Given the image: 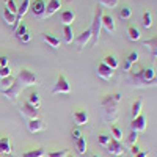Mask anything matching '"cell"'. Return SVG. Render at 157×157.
<instances>
[{
  "label": "cell",
  "instance_id": "obj_35",
  "mask_svg": "<svg viewBox=\"0 0 157 157\" xmlns=\"http://www.w3.org/2000/svg\"><path fill=\"white\" fill-rule=\"evenodd\" d=\"M130 16H132V10H130L129 6H123L120 10V17L121 19H129Z\"/></svg>",
  "mask_w": 157,
  "mask_h": 157
},
{
  "label": "cell",
  "instance_id": "obj_4",
  "mask_svg": "<svg viewBox=\"0 0 157 157\" xmlns=\"http://www.w3.org/2000/svg\"><path fill=\"white\" fill-rule=\"evenodd\" d=\"M17 80L21 82L22 86H33V85L38 83V77L30 69H21L19 75H17Z\"/></svg>",
  "mask_w": 157,
  "mask_h": 157
},
{
  "label": "cell",
  "instance_id": "obj_33",
  "mask_svg": "<svg viewBox=\"0 0 157 157\" xmlns=\"http://www.w3.org/2000/svg\"><path fill=\"white\" fill-rule=\"evenodd\" d=\"M29 33V30H27V25H25L24 22L22 24H19L17 25V29H16V36L19 38V39H22L25 35H27Z\"/></svg>",
  "mask_w": 157,
  "mask_h": 157
},
{
  "label": "cell",
  "instance_id": "obj_47",
  "mask_svg": "<svg viewBox=\"0 0 157 157\" xmlns=\"http://www.w3.org/2000/svg\"><path fill=\"white\" fill-rule=\"evenodd\" d=\"M91 157H101V155H98V154H94V155H91Z\"/></svg>",
  "mask_w": 157,
  "mask_h": 157
},
{
  "label": "cell",
  "instance_id": "obj_13",
  "mask_svg": "<svg viewBox=\"0 0 157 157\" xmlns=\"http://www.w3.org/2000/svg\"><path fill=\"white\" fill-rule=\"evenodd\" d=\"M91 38H93V35H91V30H90V29L85 30V32H82L80 35H78L77 39H75V43H77V46H78V50H82V49L90 43Z\"/></svg>",
  "mask_w": 157,
  "mask_h": 157
},
{
  "label": "cell",
  "instance_id": "obj_9",
  "mask_svg": "<svg viewBox=\"0 0 157 157\" xmlns=\"http://www.w3.org/2000/svg\"><path fill=\"white\" fill-rule=\"evenodd\" d=\"M105 148H107L109 154H112V155H121V154H124L123 143L118 141V140H110V143H109Z\"/></svg>",
  "mask_w": 157,
  "mask_h": 157
},
{
  "label": "cell",
  "instance_id": "obj_12",
  "mask_svg": "<svg viewBox=\"0 0 157 157\" xmlns=\"http://www.w3.org/2000/svg\"><path fill=\"white\" fill-rule=\"evenodd\" d=\"M21 113H22L24 116H27L29 120H35V118H38V115H39V110L35 109L33 105H30L29 102H25L24 105L21 107Z\"/></svg>",
  "mask_w": 157,
  "mask_h": 157
},
{
  "label": "cell",
  "instance_id": "obj_11",
  "mask_svg": "<svg viewBox=\"0 0 157 157\" xmlns=\"http://www.w3.org/2000/svg\"><path fill=\"white\" fill-rule=\"evenodd\" d=\"M137 61H138V52H137V50H132V52H130V54L123 60V69L129 72L130 69H132V64L137 63Z\"/></svg>",
  "mask_w": 157,
  "mask_h": 157
},
{
  "label": "cell",
  "instance_id": "obj_38",
  "mask_svg": "<svg viewBox=\"0 0 157 157\" xmlns=\"http://www.w3.org/2000/svg\"><path fill=\"white\" fill-rule=\"evenodd\" d=\"M5 3H6V8L11 11V13H17V5L14 3V0H5Z\"/></svg>",
  "mask_w": 157,
  "mask_h": 157
},
{
  "label": "cell",
  "instance_id": "obj_14",
  "mask_svg": "<svg viewBox=\"0 0 157 157\" xmlns=\"http://www.w3.org/2000/svg\"><path fill=\"white\" fill-rule=\"evenodd\" d=\"M72 120L77 126H85L88 123V112L86 110H75L72 113Z\"/></svg>",
  "mask_w": 157,
  "mask_h": 157
},
{
  "label": "cell",
  "instance_id": "obj_27",
  "mask_svg": "<svg viewBox=\"0 0 157 157\" xmlns=\"http://www.w3.org/2000/svg\"><path fill=\"white\" fill-rule=\"evenodd\" d=\"M27 102L30 104V105H33L35 109H38V110H39V107H41V98H39V94H38V93H35V91L29 94Z\"/></svg>",
  "mask_w": 157,
  "mask_h": 157
},
{
  "label": "cell",
  "instance_id": "obj_6",
  "mask_svg": "<svg viewBox=\"0 0 157 157\" xmlns=\"http://www.w3.org/2000/svg\"><path fill=\"white\" fill-rule=\"evenodd\" d=\"M22 85H21V82L17 80V78H16V80H14V83H13L10 88H6V90H2V93L10 99V101H13V102H14L16 99H17V96L21 94V91H22Z\"/></svg>",
  "mask_w": 157,
  "mask_h": 157
},
{
  "label": "cell",
  "instance_id": "obj_26",
  "mask_svg": "<svg viewBox=\"0 0 157 157\" xmlns=\"http://www.w3.org/2000/svg\"><path fill=\"white\" fill-rule=\"evenodd\" d=\"M102 63H105L107 66H109V68H112L113 71H115L118 66H120V61L116 60V57H115V55H105V57H104V60H102Z\"/></svg>",
  "mask_w": 157,
  "mask_h": 157
},
{
  "label": "cell",
  "instance_id": "obj_10",
  "mask_svg": "<svg viewBox=\"0 0 157 157\" xmlns=\"http://www.w3.org/2000/svg\"><path fill=\"white\" fill-rule=\"evenodd\" d=\"M130 127L135 132H143L146 129V116L145 115H138L137 118H134L132 123H130Z\"/></svg>",
  "mask_w": 157,
  "mask_h": 157
},
{
  "label": "cell",
  "instance_id": "obj_8",
  "mask_svg": "<svg viewBox=\"0 0 157 157\" xmlns=\"http://www.w3.org/2000/svg\"><path fill=\"white\" fill-rule=\"evenodd\" d=\"M96 72H98V75L101 77V78H105V80H110V78L115 75V71L112 69V68H109L105 63H99L98 64V68H96Z\"/></svg>",
  "mask_w": 157,
  "mask_h": 157
},
{
  "label": "cell",
  "instance_id": "obj_41",
  "mask_svg": "<svg viewBox=\"0 0 157 157\" xmlns=\"http://www.w3.org/2000/svg\"><path fill=\"white\" fill-rule=\"evenodd\" d=\"M137 140H138V132L132 130V132H130V135H129V143H130V145H135Z\"/></svg>",
  "mask_w": 157,
  "mask_h": 157
},
{
  "label": "cell",
  "instance_id": "obj_29",
  "mask_svg": "<svg viewBox=\"0 0 157 157\" xmlns=\"http://www.w3.org/2000/svg\"><path fill=\"white\" fill-rule=\"evenodd\" d=\"M75 149L78 154H85L86 152V138L85 137H80L78 140H75Z\"/></svg>",
  "mask_w": 157,
  "mask_h": 157
},
{
  "label": "cell",
  "instance_id": "obj_40",
  "mask_svg": "<svg viewBox=\"0 0 157 157\" xmlns=\"http://www.w3.org/2000/svg\"><path fill=\"white\" fill-rule=\"evenodd\" d=\"M8 75H11V68H10V66L0 68V80H2V78H5V77H8Z\"/></svg>",
  "mask_w": 157,
  "mask_h": 157
},
{
  "label": "cell",
  "instance_id": "obj_2",
  "mask_svg": "<svg viewBox=\"0 0 157 157\" xmlns=\"http://www.w3.org/2000/svg\"><path fill=\"white\" fill-rule=\"evenodd\" d=\"M132 80L135 86H154L157 85L155 72L152 68H143L137 74H132Z\"/></svg>",
  "mask_w": 157,
  "mask_h": 157
},
{
  "label": "cell",
  "instance_id": "obj_46",
  "mask_svg": "<svg viewBox=\"0 0 157 157\" xmlns=\"http://www.w3.org/2000/svg\"><path fill=\"white\" fill-rule=\"evenodd\" d=\"M66 157H75V155H72V154H71V152H69V154H68V155H66Z\"/></svg>",
  "mask_w": 157,
  "mask_h": 157
},
{
  "label": "cell",
  "instance_id": "obj_22",
  "mask_svg": "<svg viewBox=\"0 0 157 157\" xmlns=\"http://www.w3.org/2000/svg\"><path fill=\"white\" fill-rule=\"evenodd\" d=\"M141 109H143V99L134 101L132 107H130V115H132V120H134V118H137L138 115H141Z\"/></svg>",
  "mask_w": 157,
  "mask_h": 157
},
{
  "label": "cell",
  "instance_id": "obj_43",
  "mask_svg": "<svg viewBox=\"0 0 157 157\" xmlns=\"http://www.w3.org/2000/svg\"><path fill=\"white\" fill-rule=\"evenodd\" d=\"M140 151H141V149H140V146L137 145V143H135V145H132V148H130V152H132L134 155H135V154H138Z\"/></svg>",
  "mask_w": 157,
  "mask_h": 157
},
{
  "label": "cell",
  "instance_id": "obj_49",
  "mask_svg": "<svg viewBox=\"0 0 157 157\" xmlns=\"http://www.w3.org/2000/svg\"><path fill=\"white\" fill-rule=\"evenodd\" d=\"M0 68H2V66H0Z\"/></svg>",
  "mask_w": 157,
  "mask_h": 157
},
{
  "label": "cell",
  "instance_id": "obj_21",
  "mask_svg": "<svg viewBox=\"0 0 157 157\" xmlns=\"http://www.w3.org/2000/svg\"><path fill=\"white\" fill-rule=\"evenodd\" d=\"M3 19H5V22H6L8 25H11V27H16V29H17V24H16V14H14V13H11L8 8H5V10H3Z\"/></svg>",
  "mask_w": 157,
  "mask_h": 157
},
{
  "label": "cell",
  "instance_id": "obj_25",
  "mask_svg": "<svg viewBox=\"0 0 157 157\" xmlns=\"http://www.w3.org/2000/svg\"><path fill=\"white\" fill-rule=\"evenodd\" d=\"M127 36H129L130 41H138V39L141 38L140 30L135 27V25H129V27H127Z\"/></svg>",
  "mask_w": 157,
  "mask_h": 157
},
{
  "label": "cell",
  "instance_id": "obj_39",
  "mask_svg": "<svg viewBox=\"0 0 157 157\" xmlns=\"http://www.w3.org/2000/svg\"><path fill=\"white\" fill-rule=\"evenodd\" d=\"M101 5L104 6H107V8H115L118 5V0H99Z\"/></svg>",
  "mask_w": 157,
  "mask_h": 157
},
{
  "label": "cell",
  "instance_id": "obj_42",
  "mask_svg": "<svg viewBox=\"0 0 157 157\" xmlns=\"http://www.w3.org/2000/svg\"><path fill=\"white\" fill-rule=\"evenodd\" d=\"M80 137H83L82 132H80V129H74V130H72V138H74V140H78Z\"/></svg>",
  "mask_w": 157,
  "mask_h": 157
},
{
  "label": "cell",
  "instance_id": "obj_31",
  "mask_svg": "<svg viewBox=\"0 0 157 157\" xmlns=\"http://www.w3.org/2000/svg\"><path fill=\"white\" fill-rule=\"evenodd\" d=\"M141 24H143V27L145 29H151L152 27V14L149 11H145L143 13V16H141Z\"/></svg>",
  "mask_w": 157,
  "mask_h": 157
},
{
  "label": "cell",
  "instance_id": "obj_36",
  "mask_svg": "<svg viewBox=\"0 0 157 157\" xmlns=\"http://www.w3.org/2000/svg\"><path fill=\"white\" fill-rule=\"evenodd\" d=\"M110 135H105V134H101L99 137H98V143H99V145L101 146H107L109 145V143H110Z\"/></svg>",
  "mask_w": 157,
  "mask_h": 157
},
{
  "label": "cell",
  "instance_id": "obj_17",
  "mask_svg": "<svg viewBox=\"0 0 157 157\" xmlns=\"http://www.w3.org/2000/svg\"><path fill=\"white\" fill-rule=\"evenodd\" d=\"M102 27L109 33L115 32V19H113L112 14H102Z\"/></svg>",
  "mask_w": 157,
  "mask_h": 157
},
{
  "label": "cell",
  "instance_id": "obj_1",
  "mask_svg": "<svg viewBox=\"0 0 157 157\" xmlns=\"http://www.w3.org/2000/svg\"><path fill=\"white\" fill-rule=\"evenodd\" d=\"M121 101L120 93L107 94L101 99V107H102V115L105 118L107 123H115L118 120V104Z\"/></svg>",
  "mask_w": 157,
  "mask_h": 157
},
{
  "label": "cell",
  "instance_id": "obj_32",
  "mask_svg": "<svg viewBox=\"0 0 157 157\" xmlns=\"http://www.w3.org/2000/svg\"><path fill=\"white\" fill-rule=\"evenodd\" d=\"M110 132H112V137H113V140H118L120 141L121 138H123V130L118 127V126H115V124H112L110 126Z\"/></svg>",
  "mask_w": 157,
  "mask_h": 157
},
{
  "label": "cell",
  "instance_id": "obj_28",
  "mask_svg": "<svg viewBox=\"0 0 157 157\" xmlns=\"http://www.w3.org/2000/svg\"><path fill=\"white\" fill-rule=\"evenodd\" d=\"M46 155V151L43 148H35V149H30L27 152H24L21 157H44Z\"/></svg>",
  "mask_w": 157,
  "mask_h": 157
},
{
  "label": "cell",
  "instance_id": "obj_20",
  "mask_svg": "<svg viewBox=\"0 0 157 157\" xmlns=\"http://www.w3.org/2000/svg\"><path fill=\"white\" fill-rule=\"evenodd\" d=\"M43 39H44V41L50 46V47H54V49H58L60 47V39L57 38V36H54V35H52V33H49V32H46V33H43Z\"/></svg>",
  "mask_w": 157,
  "mask_h": 157
},
{
  "label": "cell",
  "instance_id": "obj_7",
  "mask_svg": "<svg viewBox=\"0 0 157 157\" xmlns=\"http://www.w3.org/2000/svg\"><path fill=\"white\" fill-rule=\"evenodd\" d=\"M30 11L35 17H44L46 13V2L44 0H35L30 3Z\"/></svg>",
  "mask_w": 157,
  "mask_h": 157
},
{
  "label": "cell",
  "instance_id": "obj_45",
  "mask_svg": "<svg viewBox=\"0 0 157 157\" xmlns=\"http://www.w3.org/2000/svg\"><path fill=\"white\" fill-rule=\"evenodd\" d=\"M134 157H148V152H146V151H140V152L135 154Z\"/></svg>",
  "mask_w": 157,
  "mask_h": 157
},
{
  "label": "cell",
  "instance_id": "obj_37",
  "mask_svg": "<svg viewBox=\"0 0 157 157\" xmlns=\"http://www.w3.org/2000/svg\"><path fill=\"white\" fill-rule=\"evenodd\" d=\"M14 80L16 78L13 77V75H8V77H5V78H2V86H3V90H6V88H10L13 83H14Z\"/></svg>",
  "mask_w": 157,
  "mask_h": 157
},
{
  "label": "cell",
  "instance_id": "obj_16",
  "mask_svg": "<svg viewBox=\"0 0 157 157\" xmlns=\"http://www.w3.org/2000/svg\"><path fill=\"white\" fill-rule=\"evenodd\" d=\"M27 127H29V130H30L32 134H35V132H41V130H44L46 129V124L43 123V120L35 118V120H29Z\"/></svg>",
  "mask_w": 157,
  "mask_h": 157
},
{
  "label": "cell",
  "instance_id": "obj_18",
  "mask_svg": "<svg viewBox=\"0 0 157 157\" xmlns=\"http://www.w3.org/2000/svg\"><path fill=\"white\" fill-rule=\"evenodd\" d=\"M30 3H32V0H22V3H21V6L17 8V13H16V24H17V25H19L22 16L30 10Z\"/></svg>",
  "mask_w": 157,
  "mask_h": 157
},
{
  "label": "cell",
  "instance_id": "obj_44",
  "mask_svg": "<svg viewBox=\"0 0 157 157\" xmlns=\"http://www.w3.org/2000/svg\"><path fill=\"white\" fill-rule=\"evenodd\" d=\"M0 66H2V68L3 66H8V57H5V55L0 57Z\"/></svg>",
  "mask_w": 157,
  "mask_h": 157
},
{
  "label": "cell",
  "instance_id": "obj_30",
  "mask_svg": "<svg viewBox=\"0 0 157 157\" xmlns=\"http://www.w3.org/2000/svg\"><path fill=\"white\" fill-rule=\"evenodd\" d=\"M63 35H64V43H66V44H71L74 41V33H72V27H71V25H64Z\"/></svg>",
  "mask_w": 157,
  "mask_h": 157
},
{
  "label": "cell",
  "instance_id": "obj_34",
  "mask_svg": "<svg viewBox=\"0 0 157 157\" xmlns=\"http://www.w3.org/2000/svg\"><path fill=\"white\" fill-rule=\"evenodd\" d=\"M69 154V149H60V151H50L47 157H66Z\"/></svg>",
  "mask_w": 157,
  "mask_h": 157
},
{
  "label": "cell",
  "instance_id": "obj_5",
  "mask_svg": "<svg viewBox=\"0 0 157 157\" xmlns=\"http://www.w3.org/2000/svg\"><path fill=\"white\" fill-rule=\"evenodd\" d=\"M69 91H71L69 82L66 80V77H64L63 74H60L55 85H54V88H52V94H58V93L60 94H66V93H69Z\"/></svg>",
  "mask_w": 157,
  "mask_h": 157
},
{
  "label": "cell",
  "instance_id": "obj_24",
  "mask_svg": "<svg viewBox=\"0 0 157 157\" xmlns=\"http://www.w3.org/2000/svg\"><path fill=\"white\" fill-rule=\"evenodd\" d=\"M13 148H11V141L8 137H3V138H0V152H3V154H11Z\"/></svg>",
  "mask_w": 157,
  "mask_h": 157
},
{
  "label": "cell",
  "instance_id": "obj_23",
  "mask_svg": "<svg viewBox=\"0 0 157 157\" xmlns=\"http://www.w3.org/2000/svg\"><path fill=\"white\" fill-rule=\"evenodd\" d=\"M143 46L149 47V49H151L152 58H157V36H154V38L148 39V41H145V43H143Z\"/></svg>",
  "mask_w": 157,
  "mask_h": 157
},
{
  "label": "cell",
  "instance_id": "obj_48",
  "mask_svg": "<svg viewBox=\"0 0 157 157\" xmlns=\"http://www.w3.org/2000/svg\"><path fill=\"white\" fill-rule=\"evenodd\" d=\"M68 2H72V0H68Z\"/></svg>",
  "mask_w": 157,
  "mask_h": 157
},
{
  "label": "cell",
  "instance_id": "obj_19",
  "mask_svg": "<svg viewBox=\"0 0 157 157\" xmlns=\"http://www.w3.org/2000/svg\"><path fill=\"white\" fill-rule=\"evenodd\" d=\"M61 24L63 25H71L74 21H75V11L74 10H66L61 13Z\"/></svg>",
  "mask_w": 157,
  "mask_h": 157
},
{
  "label": "cell",
  "instance_id": "obj_3",
  "mask_svg": "<svg viewBox=\"0 0 157 157\" xmlns=\"http://www.w3.org/2000/svg\"><path fill=\"white\" fill-rule=\"evenodd\" d=\"M102 10L101 8H96L94 11V17H93V22H91V35H93V46L98 44V39H99V35H101V27H102Z\"/></svg>",
  "mask_w": 157,
  "mask_h": 157
},
{
  "label": "cell",
  "instance_id": "obj_15",
  "mask_svg": "<svg viewBox=\"0 0 157 157\" xmlns=\"http://www.w3.org/2000/svg\"><path fill=\"white\" fill-rule=\"evenodd\" d=\"M61 8V0H49V3L46 5V13H44V17H50L52 14Z\"/></svg>",
  "mask_w": 157,
  "mask_h": 157
}]
</instances>
